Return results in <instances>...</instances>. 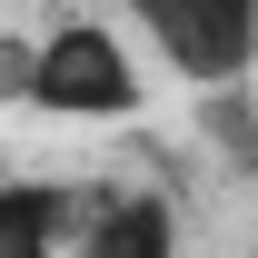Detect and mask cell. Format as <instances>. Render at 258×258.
Listing matches in <instances>:
<instances>
[{
    "instance_id": "cell-1",
    "label": "cell",
    "mask_w": 258,
    "mask_h": 258,
    "mask_svg": "<svg viewBox=\"0 0 258 258\" xmlns=\"http://www.w3.org/2000/svg\"><path fill=\"white\" fill-rule=\"evenodd\" d=\"M30 109H50V119H129L139 109V60L119 50L109 20H60L30 60Z\"/></svg>"
},
{
    "instance_id": "cell-2",
    "label": "cell",
    "mask_w": 258,
    "mask_h": 258,
    "mask_svg": "<svg viewBox=\"0 0 258 258\" xmlns=\"http://www.w3.org/2000/svg\"><path fill=\"white\" fill-rule=\"evenodd\" d=\"M129 20L189 90H238L258 70V0H129Z\"/></svg>"
},
{
    "instance_id": "cell-3",
    "label": "cell",
    "mask_w": 258,
    "mask_h": 258,
    "mask_svg": "<svg viewBox=\"0 0 258 258\" xmlns=\"http://www.w3.org/2000/svg\"><path fill=\"white\" fill-rule=\"evenodd\" d=\"M70 258H179V209H169L159 189L109 199V209H90V228H80Z\"/></svg>"
},
{
    "instance_id": "cell-4",
    "label": "cell",
    "mask_w": 258,
    "mask_h": 258,
    "mask_svg": "<svg viewBox=\"0 0 258 258\" xmlns=\"http://www.w3.org/2000/svg\"><path fill=\"white\" fill-rule=\"evenodd\" d=\"M70 199L50 179H0V258H60Z\"/></svg>"
},
{
    "instance_id": "cell-5",
    "label": "cell",
    "mask_w": 258,
    "mask_h": 258,
    "mask_svg": "<svg viewBox=\"0 0 258 258\" xmlns=\"http://www.w3.org/2000/svg\"><path fill=\"white\" fill-rule=\"evenodd\" d=\"M30 40H0V109H10V99H30Z\"/></svg>"
},
{
    "instance_id": "cell-6",
    "label": "cell",
    "mask_w": 258,
    "mask_h": 258,
    "mask_svg": "<svg viewBox=\"0 0 258 258\" xmlns=\"http://www.w3.org/2000/svg\"><path fill=\"white\" fill-rule=\"evenodd\" d=\"M238 159H248V169H258V129H248V149H238Z\"/></svg>"
}]
</instances>
